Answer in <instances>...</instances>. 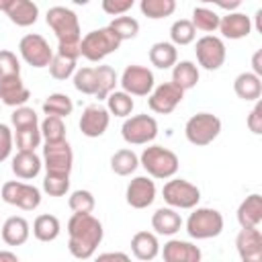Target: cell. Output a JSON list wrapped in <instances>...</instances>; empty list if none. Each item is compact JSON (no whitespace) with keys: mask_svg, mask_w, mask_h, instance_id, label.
<instances>
[{"mask_svg":"<svg viewBox=\"0 0 262 262\" xmlns=\"http://www.w3.org/2000/svg\"><path fill=\"white\" fill-rule=\"evenodd\" d=\"M121 135L131 145H147L158 135V121L151 115H135L125 119Z\"/></svg>","mask_w":262,"mask_h":262,"instance_id":"obj_9","label":"cell"},{"mask_svg":"<svg viewBox=\"0 0 262 262\" xmlns=\"http://www.w3.org/2000/svg\"><path fill=\"white\" fill-rule=\"evenodd\" d=\"M20 74V63H18V57L8 51V49H2L0 51V78H6V76H16Z\"/></svg>","mask_w":262,"mask_h":262,"instance_id":"obj_46","label":"cell"},{"mask_svg":"<svg viewBox=\"0 0 262 262\" xmlns=\"http://www.w3.org/2000/svg\"><path fill=\"white\" fill-rule=\"evenodd\" d=\"M151 227L160 235H174L182 227V217L176 213L174 207H160L151 215Z\"/></svg>","mask_w":262,"mask_h":262,"instance_id":"obj_24","label":"cell"},{"mask_svg":"<svg viewBox=\"0 0 262 262\" xmlns=\"http://www.w3.org/2000/svg\"><path fill=\"white\" fill-rule=\"evenodd\" d=\"M133 4H135V0H102V10L111 16H121Z\"/></svg>","mask_w":262,"mask_h":262,"instance_id":"obj_47","label":"cell"},{"mask_svg":"<svg viewBox=\"0 0 262 262\" xmlns=\"http://www.w3.org/2000/svg\"><path fill=\"white\" fill-rule=\"evenodd\" d=\"M154 74L145 66H127L121 74L119 84L131 96H147L154 90Z\"/></svg>","mask_w":262,"mask_h":262,"instance_id":"obj_13","label":"cell"},{"mask_svg":"<svg viewBox=\"0 0 262 262\" xmlns=\"http://www.w3.org/2000/svg\"><path fill=\"white\" fill-rule=\"evenodd\" d=\"M121 39L119 35L111 29V27H102L96 31H90L86 37H82L80 41V55L86 57L88 61H100L106 55L115 53L121 47Z\"/></svg>","mask_w":262,"mask_h":262,"instance_id":"obj_2","label":"cell"},{"mask_svg":"<svg viewBox=\"0 0 262 262\" xmlns=\"http://www.w3.org/2000/svg\"><path fill=\"white\" fill-rule=\"evenodd\" d=\"M98 258H100V260H106V258H119V260H129V256H127V254H123V252H106V254H100Z\"/></svg>","mask_w":262,"mask_h":262,"instance_id":"obj_52","label":"cell"},{"mask_svg":"<svg viewBox=\"0 0 262 262\" xmlns=\"http://www.w3.org/2000/svg\"><path fill=\"white\" fill-rule=\"evenodd\" d=\"M12 141H14V137H12L10 127L4 125V123H0V164L10 156V151H12Z\"/></svg>","mask_w":262,"mask_h":262,"instance_id":"obj_48","label":"cell"},{"mask_svg":"<svg viewBox=\"0 0 262 262\" xmlns=\"http://www.w3.org/2000/svg\"><path fill=\"white\" fill-rule=\"evenodd\" d=\"M47 27L55 33L59 43H80L82 33H80V20L78 14L66 6H53L45 14Z\"/></svg>","mask_w":262,"mask_h":262,"instance_id":"obj_4","label":"cell"},{"mask_svg":"<svg viewBox=\"0 0 262 262\" xmlns=\"http://www.w3.org/2000/svg\"><path fill=\"white\" fill-rule=\"evenodd\" d=\"M8 2H10V0H0V10H4V8L8 6Z\"/></svg>","mask_w":262,"mask_h":262,"instance_id":"obj_55","label":"cell"},{"mask_svg":"<svg viewBox=\"0 0 262 262\" xmlns=\"http://www.w3.org/2000/svg\"><path fill=\"white\" fill-rule=\"evenodd\" d=\"M72 2H74V4H80V6H84V4H88L90 0H72Z\"/></svg>","mask_w":262,"mask_h":262,"instance_id":"obj_54","label":"cell"},{"mask_svg":"<svg viewBox=\"0 0 262 262\" xmlns=\"http://www.w3.org/2000/svg\"><path fill=\"white\" fill-rule=\"evenodd\" d=\"M41 129V135L45 141H59V139H66V125H63V119L61 117H53V115H47L43 119V123L39 125Z\"/></svg>","mask_w":262,"mask_h":262,"instance_id":"obj_41","label":"cell"},{"mask_svg":"<svg viewBox=\"0 0 262 262\" xmlns=\"http://www.w3.org/2000/svg\"><path fill=\"white\" fill-rule=\"evenodd\" d=\"M235 250L244 262L262 260V231L258 227H242L235 235Z\"/></svg>","mask_w":262,"mask_h":262,"instance_id":"obj_15","label":"cell"},{"mask_svg":"<svg viewBox=\"0 0 262 262\" xmlns=\"http://www.w3.org/2000/svg\"><path fill=\"white\" fill-rule=\"evenodd\" d=\"M184 96V90H180L176 84L172 82H164L160 86H156L151 92H149V98H147V106L158 113V115H170L182 100Z\"/></svg>","mask_w":262,"mask_h":262,"instance_id":"obj_14","label":"cell"},{"mask_svg":"<svg viewBox=\"0 0 262 262\" xmlns=\"http://www.w3.org/2000/svg\"><path fill=\"white\" fill-rule=\"evenodd\" d=\"M10 121H12V127H14V129H23V127L39 125L37 113H35L31 106H25V104L14 108V113L10 115Z\"/></svg>","mask_w":262,"mask_h":262,"instance_id":"obj_45","label":"cell"},{"mask_svg":"<svg viewBox=\"0 0 262 262\" xmlns=\"http://www.w3.org/2000/svg\"><path fill=\"white\" fill-rule=\"evenodd\" d=\"M199 82V68L194 61H176L172 66V84H176L180 90H190Z\"/></svg>","mask_w":262,"mask_h":262,"instance_id":"obj_28","label":"cell"},{"mask_svg":"<svg viewBox=\"0 0 262 262\" xmlns=\"http://www.w3.org/2000/svg\"><path fill=\"white\" fill-rule=\"evenodd\" d=\"M102 235V223L92 213H74L68 221V250L78 260L92 258Z\"/></svg>","mask_w":262,"mask_h":262,"instance_id":"obj_1","label":"cell"},{"mask_svg":"<svg viewBox=\"0 0 262 262\" xmlns=\"http://www.w3.org/2000/svg\"><path fill=\"white\" fill-rule=\"evenodd\" d=\"M162 196L174 209H194L201 201V190L184 178H172L164 184Z\"/></svg>","mask_w":262,"mask_h":262,"instance_id":"obj_7","label":"cell"},{"mask_svg":"<svg viewBox=\"0 0 262 262\" xmlns=\"http://www.w3.org/2000/svg\"><path fill=\"white\" fill-rule=\"evenodd\" d=\"M223 231V215L217 209L196 207L186 219V233L192 239H211Z\"/></svg>","mask_w":262,"mask_h":262,"instance_id":"obj_5","label":"cell"},{"mask_svg":"<svg viewBox=\"0 0 262 262\" xmlns=\"http://www.w3.org/2000/svg\"><path fill=\"white\" fill-rule=\"evenodd\" d=\"M217 29L221 31V35L225 39L237 41V39H244V37H248L252 33V20H250L248 14L233 10V12H227L225 16L219 18V27Z\"/></svg>","mask_w":262,"mask_h":262,"instance_id":"obj_19","label":"cell"},{"mask_svg":"<svg viewBox=\"0 0 262 262\" xmlns=\"http://www.w3.org/2000/svg\"><path fill=\"white\" fill-rule=\"evenodd\" d=\"M196 37V29L188 18L174 20L170 27V39L174 45H190Z\"/></svg>","mask_w":262,"mask_h":262,"instance_id":"obj_38","label":"cell"},{"mask_svg":"<svg viewBox=\"0 0 262 262\" xmlns=\"http://www.w3.org/2000/svg\"><path fill=\"white\" fill-rule=\"evenodd\" d=\"M108 27L119 35L121 41H125V39H133V37L139 33V23H137L133 16H117V18L111 20Z\"/></svg>","mask_w":262,"mask_h":262,"instance_id":"obj_44","label":"cell"},{"mask_svg":"<svg viewBox=\"0 0 262 262\" xmlns=\"http://www.w3.org/2000/svg\"><path fill=\"white\" fill-rule=\"evenodd\" d=\"M111 113L100 104H88L80 117V131L86 137H100L108 129Z\"/></svg>","mask_w":262,"mask_h":262,"instance_id":"obj_16","label":"cell"},{"mask_svg":"<svg viewBox=\"0 0 262 262\" xmlns=\"http://www.w3.org/2000/svg\"><path fill=\"white\" fill-rule=\"evenodd\" d=\"M18 51H20V57L33 68H47L53 57V49L49 47L45 37H41L37 33L25 35L18 43Z\"/></svg>","mask_w":262,"mask_h":262,"instance_id":"obj_12","label":"cell"},{"mask_svg":"<svg viewBox=\"0 0 262 262\" xmlns=\"http://www.w3.org/2000/svg\"><path fill=\"white\" fill-rule=\"evenodd\" d=\"M237 223L239 227H260L262 223V196L258 192L248 194L237 207Z\"/></svg>","mask_w":262,"mask_h":262,"instance_id":"obj_22","label":"cell"},{"mask_svg":"<svg viewBox=\"0 0 262 262\" xmlns=\"http://www.w3.org/2000/svg\"><path fill=\"white\" fill-rule=\"evenodd\" d=\"M59 231H61V225H59V219L55 215L45 213L33 221V235L39 242H53V239H57Z\"/></svg>","mask_w":262,"mask_h":262,"instance_id":"obj_30","label":"cell"},{"mask_svg":"<svg viewBox=\"0 0 262 262\" xmlns=\"http://www.w3.org/2000/svg\"><path fill=\"white\" fill-rule=\"evenodd\" d=\"M0 260H10V262H18L14 252H0Z\"/></svg>","mask_w":262,"mask_h":262,"instance_id":"obj_53","label":"cell"},{"mask_svg":"<svg viewBox=\"0 0 262 262\" xmlns=\"http://www.w3.org/2000/svg\"><path fill=\"white\" fill-rule=\"evenodd\" d=\"M260 57H262V51L258 49V51L254 53V57H252V72H254L256 76H262V61H260Z\"/></svg>","mask_w":262,"mask_h":262,"instance_id":"obj_51","label":"cell"},{"mask_svg":"<svg viewBox=\"0 0 262 262\" xmlns=\"http://www.w3.org/2000/svg\"><path fill=\"white\" fill-rule=\"evenodd\" d=\"M31 225L25 217H8L2 225V239L6 246H23L29 239Z\"/></svg>","mask_w":262,"mask_h":262,"instance_id":"obj_25","label":"cell"},{"mask_svg":"<svg viewBox=\"0 0 262 262\" xmlns=\"http://www.w3.org/2000/svg\"><path fill=\"white\" fill-rule=\"evenodd\" d=\"M233 92L242 100H246V102L258 100L260 94H262V80H260V76H256L254 72H242L233 80Z\"/></svg>","mask_w":262,"mask_h":262,"instance_id":"obj_27","label":"cell"},{"mask_svg":"<svg viewBox=\"0 0 262 262\" xmlns=\"http://www.w3.org/2000/svg\"><path fill=\"white\" fill-rule=\"evenodd\" d=\"M4 12L16 27H31L39 18V6L33 0H10Z\"/></svg>","mask_w":262,"mask_h":262,"instance_id":"obj_21","label":"cell"},{"mask_svg":"<svg viewBox=\"0 0 262 262\" xmlns=\"http://www.w3.org/2000/svg\"><path fill=\"white\" fill-rule=\"evenodd\" d=\"M41 166H43V160L35 154V151H25V149H18L16 156L12 158V172L23 178V180H31L35 178L39 172H41Z\"/></svg>","mask_w":262,"mask_h":262,"instance_id":"obj_23","label":"cell"},{"mask_svg":"<svg viewBox=\"0 0 262 262\" xmlns=\"http://www.w3.org/2000/svg\"><path fill=\"white\" fill-rule=\"evenodd\" d=\"M131 252L137 260H154L160 254V242L151 231H137L131 237Z\"/></svg>","mask_w":262,"mask_h":262,"instance_id":"obj_26","label":"cell"},{"mask_svg":"<svg viewBox=\"0 0 262 262\" xmlns=\"http://www.w3.org/2000/svg\"><path fill=\"white\" fill-rule=\"evenodd\" d=\"M199 2H211V0H199Z\"/></svg>","mask_w":262,"mask_h":262,"instance_id":"obj_56","label":"cell"},{"mask_svg":"<svg viewBox=\"0 0 262 262\" xmlns=\"http://www.w3.org/2000/svg\"><path fill=\"white\" fill-rule=\"evenodd\" d=\"M246 123H248V129H250L254 135H260V133H262V102H260V98L256 100L254 108L250 111Z\"/></svg>","mask_w":262,"mask_h":262,"instance_id":"obj_49","label":"cell"},{"mask_svg":"<svg viewBox=\"0 0 262 262\" xmlns=\"http://www.w3.org/2000/svg\"><path fill=\"white\" fill-rule=\"evenodd\" d=\"M213 4H217L219 8H223V10H227V12H233V10H237L239 6H242V2L244 0H211Z\"/></svg>","mask_w":262,"mask_h":262,"instance_id":"obj_50","label":"cell"},{"mask_svg":"<svg viewBox=\"0 0 262 262\" xmlns=\"http://www.w3.org/2000/svg\"><path fill=\"white\" fill-rule=\"evenodd\" d=\"M139 164L145 168V172L154 178H172L178 172V156L164 147V145H149L141 151L139 156Z\"/></svg>","mask_w":262,"mask_h":262,"instance_id":"obj_3","label":"cell"},{"mask_svg":"<svg viewBox=\"0 0 262 262\" xmlns=\"http://www.w3.org/2000/svg\"><path fill=\"white\" fill-rule=\"evenodd\" d=\"M162 256L166 262H199L201 260V250L199 246L184 242V239H170L164 244Z\"/></svg>","mask_w":262,"mask_h":262,"instance_id":"obj_20","label":"cell"},{"mask_svg":"<svg viewBox=\"0 0 262 262\" xmlns=\"http://www.w3.org/2000/svg\"><path fill=\"white\" fill-rule=\"evenodd\" d=\"M2 201L8 205H14L23 211H33L41 205V190L33 184L18 182V180H8L2 184Z\"/></svg>","mask_w":262,"mask_h":262,"instance_id":"obj_8","label":"cell"},{"mask_svg":"<svg viewBox=\"0 0 262 262\" xmlns=\"http://www.w3.org/2000/svg\"><path fill=\"white\" fill-rule=\"evenodd\" d=\"M194 53H196V61L201 68L215 72L225 63L227 51H225V43L223 39L215 37V35H205L196 41L194 45Z\"/></svg>","mask_w":262,"mask_h":262,"instance_id":"obj_11","label":"cell"},{"mask_svg":"<svg viewBox=\"0 0 262 262\" xmlns=\"http://www.w3.org/2000/svg\"><path fill=\"white\" fill-rule=\"evenodd\" d=\"M221 133V119L213 113H196L184 125V135L192 145H209Z\"/></svg>","mask_w":262,"mask_h":262,"instance_id":"obj_6","label":"cell"},{"mask_svg":"<svg viewBox=\"0 0 262 262\" xmlns=\"http://www.w3.org/2000/svg\"><path fill=\"white\" fill-rule=\"evenodd\" d=\"M119 78H117V72L111 68V66H96V98L102 100L106 98L115 86H117Z\"/></svg>","mask_w":262,"mask_h":262,"instance_id":"obj_35","label":"cell"},{"mask_svg":"<svg viewBox=\"0 0 262 262\" xmlns=\"http://www.w3.org/2000/svg\"><path fill=\"white\" fill-rule=\"evenodd\" d=\"M74 164V151L66 139L45 141L43 147V166L49 174H70Z\"/></svg>","mask_w":262,"mask_h":262,"instance_id":"obj_10","label":"cell"},{"mask_svg":"<svg viewBox=\"0 0 262 262\" xmlns=\"http://www.w3.org/2000/svg\"><path fill=\"white\" fill-rule=\"evenodd\" d=\"M14 131H16V135H14V139H16V147H18V149H25V151H35V149L39 147L41 139H43L39 125H31V127L14 129Z\"/></svg>","mask_w":262,"mask_h":262,"instance_id":"obj_39","label":"cell"},{"mask_svg":"<svg viewBox=\"0 0 262 262\" xmlns=\"http://www.w3.org/2000/svg\"><path fill=\"white\" fill-rule=\"evenodd\" d=\"M127 205L133 209H145L156 201V184L147 176H135L125 190Z\"/></svg>","mask_w":262,"mask_h":262,"instance_id":"obj_17","label":"cell"},{"mask_svg":"<svg viewBox=\"0 0 262 262\" xmlns=\"http://www.w3.org/2000/svg\"><path fill=\"white\" fill-rule=\"evenodd\" d=\"M68 205H70V209H72L74 213H92L96 201H94V194H92L90 190L80 188V190H74V192L70 194Z\"/></svg>","mask_w":262,"mask_h":262,"instance_id":"obj_43","label":"cell"},{"mask_svg":"<svg viewBox=\"0 0 262 262\" xmlns=\"http://www.w3.org/2000/svg\"><path fill=\"white\" fill-rule=\"evenodd\" d=\"M133 106H135L133 98L125 90H113L106 96V111L111 115H115V117H129Z\"/></svg>","mask_w":262,"mask_h":262,"instance_id":"obj_33","label":"cell"},{"mask_svg":"<svg viewBox=\"0 0 262 262\" xmlns=\"http://www.w3.org/2000/svg\"><path fill=\"white\" fill-rule=\"evenodd\" d=\"M141 14L147 18H166L170 14H174L176 10V0H141L139 2Z\"/></svg>","mask_w":262,"mask_h":262,"instance_id":"obj_34","label":"cell"},{"mask_svg":"<svg viewBox=\"0 0 262 262\" xmlns=\"http://www.w3.org/2000/svg\"><path fill=\"white\" fill-rule=\"evenodd\" d=\"M31 98L29 88L20 80V74L0 78V102L6 106H23Z\"/></svg>","mask_w":262,"mask_h":262,"instance_id":"obj_18","label":"cell"},{"mask_svg":"<svg viewBox=\"0 0 262 262\" xmlns=\"http://www.w3.org/2000/svg\"><path fill=\"white\" fill-rule=\"evenodd\" d=\"M76 63H78V59H74V57H68L63 53H53V57H51V61H49L47 68H49L51 78H55V80H68L70 76H74Z\"/></svg>","mask_w":262,"mask_h":262,"instance_id":"obj_36","label":"cell"},{"mask_svg":"<svg viewBox=\"0 0 262 262\" xmlns=\"http://www.w3.org/2000/svg\"><path fill=\"white\" fill-rule=\"evenodd\" d=\"M74 88L82 94H96V68H80L74 72Z\"/></svg>","mask_w":262,"mask_h":262,"instance_id":"obj_40","label":"cell"},{"mask_svg":"<svg viewBox=\"0 0 262 262\" xmlns=\"http://www.w3.org/2000/svg\"><path fill=\"white\" fill-rule=\"evenodd\" d=\"M139 158L133 149H119L111 156V170L119 176H129L137 170Z\"/></svg>","mask_w":262,"mask_h":262,"instance_id":"obj_31","label":"cell"},{"mask_svg":"<svg viewBox=\"0 0 262 262\" xmlns=\"http://www.w3.org/2000/svg\"><path fill=\"white\" fill-rule=\"evenodd\" d=\"M43 190L49 196H63L70 190V174H45Z\"/></svg>","mask_w":262,"mask_h":262,"instance_id":"obj_42","label":"cell"},{"mask_svg":"<svg viewBox=\"0 0 262 262\" xmlns=\"http://www.w3.org/2000/svg\"><path fill=\"white\" fill-rule=\"evenodd\" d=\"M149 61H151V66H156V68H160V70L172 68V66L178 61L176 45H174V43H168V41H158V43H154L151 49H149Z\"/></svg>","mask_w":262,"mask_h":262,"instance_id":"obj_29","label":"cell"},{"mask_svg":"<svg viewBox=\"0 0 262 262\" xmlns=\"http://www.w3.org/2000/svg\"><path fill=\"white\" fill-rule=\"evenodd\" d=\"M219 14L215 12V10H211V8H205V6H196L194 10H192V25H194V29H199V31H205V33H213V31H217V27H219Z\"/></svg>","mask_w":262,"mask_h":262,"instance_id":"obj_37","label":"cell"},{"mask_svg":"<svg viewBox=\"0 0 262 262\" xmlns=\"http://www.w3.org/2000/svg\"><path fill=\"white\" fill-rule=\"evenodd\" d=\"M72 111H74L72 98L68 94H61V92L49 94L45 98V102H43V113L45 115H53V117H61L63 119V117L72 115Z\"/></svg>","mask_w":262,"mask_h":262,"instance_id":"obj_32","label":"cell"}]
</instances>
